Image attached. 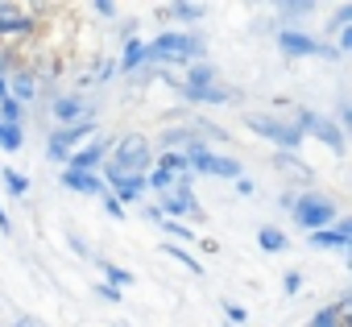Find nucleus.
I'll use <instances>...</instances> for the list:
<instances>
[{
	"label": "nucleus",
	"instance_id": "obj_1",
	"mask_svg": "<svg viewBox=\"0 0 352 327\" xmlns=\"http://www.w3.org/2000/svg\"><path fill=\"white\" fill-rule=\"evenodd\" d=\"M208 54V42L191 30H166L157 38L145 42V67L157 71V67H191Z\"/></svg>",
	"mask_w": 352,
	"mask_h": 327
},
{
	"label": "nucleus",
	"instance_id": "obj_2",
	"mask_svg": "<svg viewBox=\"0 0 352 327\" xmlns=\"http://www.w3.org/2000/svg\"><path fill=\"white\" fill-rule=\"evenodd\" d=\"M149 166H153V141L145 133L112 137V149L104 157V174H145Z\"/></svg>",
	"mask_w": 352,
	"mask_h": 327
},
{
	"label": "nucleus",
	"instance_id": "obj_3",
	"mask_svg": "<svg viewBox=\"0 0 352 327\" xmlns=\"http://www.w3.org/2000/svg\"><path fill=\"white\" fill-rule=\"evenodd\" d=\"M340 216V207H336V199L327 195V191H298L294 195V207H290V220L311 236V232H323V228H331V220Z\"/></svg>",
	"mask_w": 352,
	"mask_h": 327
},
{
	"label": "nucleus",
	"instance_id": "obj_4",
	"mask_svg": "<svg viewBox=\"0 0 352 327\" xmlns=\"http://www.w3.org/2000/svg\"><path fill=\"white\" fill-rule=\"evenodd\" d=\"M294 128L302 133V141H307V137H315V141H319V145H327L336 157H344V153H348V137H344V128H340L331 116L315 112V108H298V112H294Z\"/></svg>",
	"mask_w": 352,
	"mask_h": 327
},
{
	"label": "nucleus",
	"instance_id": "obj_5",
	"mask_svg": "<svg viewBox=\"0 0 352 327\" xmlns=\"http://www.w3.org/2000/svg\"><path fill=\"white\" fill-rule=\"evenodd\" d=\"M245 128H249L253 137H265V141H274L282 153H286V149L294 153V149L302 145V133L294 128V120H290V116H274V112H249V116H245Z\"/></svg>",
	"mask_w": 352,
	"mask_h": 327
},
{
	"label": "nucleus",
	"instance_id": "obj_6",
	"mask_svg": "<svg viewBox=\"0 0 352 327\" xmlns=\"http://www.w3.org/2000/svg\"><path fill=\"white\" fill-rule=\"evenodd\" d=\"M96 133H100V120H79V124H67V128H50L46 157L58 161V166H67V157H71L79 145H87Z\"/></svg>",
	"mask_w": 352,
	"mask_h": 327
},
{
	"label": "nucleus",
	"instance_id": "obj_7",
	"mask_svg": "<svg viewBox=\"0 0 352 327\" xmlns=\"http://www.w3.org/2000/svg\"><path fill=\"white\" fill-rule=\"evenodd\" d=\"M278 50L286 54V58H327V63H340V54L327 46V42H319V38H311L307 30H278Z\"/></svg>",
	"mask_w": 352,
	"mask_h": 327
},
{
	"label": "nucleus",
	"instance_id": "obj_8",
	"mask_svg": "<svg viewBox=\"0 0 352 327\" xmlns=\"http://www.w3.org/2000/svg\"><path fill=\"white\" fill-rule=\"evenodd\" d=\"M187 161H191V174H195V179H199V174H212V179H232V183H236V179L245 174L236 157H228V153H212V145L187 153Z\"/></svg>",
	"mask_w": 352,
	"mask_h": 327
},
{
	"label": "nucleus",
	"instance_id": "obj_9",
	"mask_svg": "<svg viewBox=\"0 0 352 327\" xmlns=\"http://www.w3.org/2000/svg\"><path fill=\"white\" fill-rule=\"evenodd\" d=\"M157 145H162V153H195L208 141H204V133H199L195 120H183V124H166L162 137H157Z\"/></svg>",
	"mask_w": 352,
	"mask_h": 327
},
{
	"label": "nucleus",
	"instance_id": "obj_10",
	"mask_svg": "<svg viewBox=\"0 0 352 327\" xmlns=\"http://www.w3.org/2000/svg\"><path fill=\"white\" fill-rule=\"evenodd\" d=\"M50 116H54V128H67V124H79V120H96L91 104L83 91H67V95H54L50 100Z\"/></svg>",
	"mask_w": 352,
	"mask_h": 327
},
{
	"label": "nucleus",
	"instance_id": "obj_11",
	"mask_svg": "<svg viewBox=\"0 0 352 327\" xmlns=\"http://www.w3.org/2000/svg\"><path fill=\"white\" fill-rule=\"evenodd\" d=\"M108 149H112V137H104V133H96L87 145H79L71 157H67V170H83V174H100V166H104V157H108Z\"/></svg>",
	"mask_w": 352,
	"mask_h": 327
},
{
	"label": "nucleus",
	"instance_id": "obj_12",
	"mask_svg": "<svg viewBox=\"0 0 352 327\" xmlns=\"http://www.w3.org/2000/svg\"><path fill=\"white\" fill-rule=\"evenodd\" d=\"M38 30V17L25 5H13V0H0V38H30Z\"/></svg>",
	"mask_w": 352,
	"mask_h": 327
},
{
	"label": "nucleus",
	"instance_id": "obj_13",
	"mask_svg": "<svg viewBox=\"0 0 352 327\" xmlns=\"http://www.w3.org/2000/svg\"><path fill=\"white\" fill-rule=\"evenodd\" d=\"M100 179H104V191L120 207H129V203H137L145 195V174H100Z\"/></svg>",
	"mask_w": 352,
	"mask_h": 327
},
{
	"label": "nucleus",
	"instance_id": "obj_14",
	"mask_svg": "<svg viewBox=\"0 0 352 327\" xmlns=\"http://www.w3.org/2000/svg\"><path fill=\"white\" fill-rule=\"evenodd\" d=\"M38 95H42V83H38V75H34L30 67H13V75H9V100H17L21 108H30Z\"/></svg>",
	"mask_w": 352,
	"mask_h": 327
},
{
	"label": "nucleus",
	"instance_id": "obj_15",
	"mask_svg": "<svg viewBox=\"0 0 352 327\" xmlns=\"http://www.w3.org/2000/svg\"><path fill=\"white\" fill-rule=\"evenodd\" d=\"M174 91H179L187 104H236L241 100V91H232V87H183V83H174Z\"/></svg>",
	"mask_w": 352,
	"mask_h": 327
},
{
	"label": "nucleus",
	"instance_id": "obj_16",
	"mask_svg": "<svg viewBox=\"0 0 352 327\" xmlns=\"http://www.w3.org/2000/svg\"><path fill=\"white\" fill-rule=\"evenodd\" d=\"M58 183H63L67 191H75V195H104V179H100V174H83V170H67V166H63Z\"/></svg>",
	"mask_w": 352,
	"mask_h": 327
},
{
	"label": "nucleus",
	"instance_id": "obj_17",
	"mask_svg": "<svg viewBox=\"0 0 352 327\" xmlns=\"http://www.w3.org/2000/svg\"><path fill=\"white\" fill-rule=\"evenodd\" d=\"M216 83H220V71H216L208 58L183 67V87H216Z\"/></svg>",
	"mask_w": 352,
	"mask_h": 327
},
{
	"label": "nucleus",
	"instance_id": "obj_18",
	"mask_svg": "<svg viewBox=\"0 0 352 327\" xmlns=\"http://www.w3.org/2000/svg\"><path fill=\"white\" fill-rule=\"evenodd\" d=\"M348 302H352V294H340L331 306H319V311L307 319V327H340V319L348 315Z\"/></svg>",
	"mask_w": 352,
	"mask_h": 327
},
{
	"label": "nucleus",
	"instance_id": "obj_19",
	"mask_svg": "<svg viewBox=\"0 0 352 327\" xmlns=\"http://www.w3.org/2000/svg\"><path fill=\"white\" fill-rule=\"evenodd\" d=\"M141 67H145V42H141V38H129L124 50H120L116 71H120V75H133V71H141Z\"/></svg>",
	"mask_w": 352,
	"mask_h": 327
},
{
	"label": "nucleus",
	"instance_id": "obj_20",
	"mask_svg": "<svg viewBox=\"0 0 352 327\" xmlns=\"http://www.w3.org/2000/svg\"><path fill=\"white\" fill-rule=\"evenodd\" d=\"M162 13H166V17H174V21L195 25V21H204V17H208V5H199V0H179V5H166Z\"/></svg>",
	"mask_w": 352,
	"mask_h": 327
},
{
	"label": "nucleus",
	"instance_id": "obj_21",
	"mask_svg": "<svg viewBox=\"0 0 352 327\" xmlns=\"http://www.w3.org/2000/svg\"><path fill=\"white\" fill-rule=\"evenodd\" d=\"M157 253H166V257H174V261H179V265H187V269H191L195 278H204V261H199L195 253H187L183 245H170V240H166V245H162Z\"/></svg>",
	"mask_w": 352,
	"mask_h": 327
},
{
	"label": "nucleus",
	"instance_id": "obj_22",
	"mask_svg": "<svg viewBox=\"0 0 352 327\" xmlns=\"http://www.w3.org/2000/svg\"><path fill=\"white\" fill-rule=\"evenodd\" d=\"M0 183H5V191H9L13 199H25V195H30V174H21V170H13V166L0 170Z\"/></svg>",
	"mask_w": 352,
	"mask_h": 327
},
{
	"label": "nucleus",
	"instance_id": "obj_23",
	"mask_svg": "<svg viewBox=\"0 0 352 327\" xmlns=\"http://www.w3.org/2000/svg\"><path fill=\"white\" fill-rule=\"evenodd\" d=\"M257 245H261V253H286L290 249V240H286L282 228H261L257 232Z\"/></svg>",
	"mask_w": 352,
	"mask_h": 327
},
{
	"label": "nucleus",
	"instance_id": "obj_24",
	"mask_svg": "<svg viewBox=\"0 0 352 327\" xmlns=\"http://www.w3.org/2000/svg\"><path fill=\"white\" fill-rule=\"evenodd\" d=\"M96 265L104 269V282H108L112 290H124V286H133V273H129V269H120V265H112V261H104V257H96Z\"/></svg>",
	"mask_w": 352,
	"mask_h": 327
},
{
	"label": "nucleus",
	"instance_id": "obj_25",
	"mask_svg": "<svg viewBox=\"0 0 352 327\" xmlns=\"http://www.w3.org/2000/svg\"><path fill=\"white\" fill-rule=\"evenodd\" d=\"M157 166H162L166 174H174V179L191 174V161H187V153H157Z\"/></svg>",
	"mask_w": 352,
	"mask_h": 327
},
{
	"label": "nucleus",
	"instance_id": "obj_26",
	"mask_svg": "<svg viewBox=\"0 0 352 327\" xmlns=\"http://www.w3.org/2000/svg\"><path fill=\"white\" fill-rule=\"evenodd\" d=\"M162 228H166V236H170V245H195V228H187V224H179V220H162Z\"/></svg>",
	"mask_w": 352,
	"mask_h": 327
},
{
	"label": "nucleus",
	"instance_id": "obj_27",
	"mask_svg": "<svg viewBox=\"0 0 352 327\" xmlns=\"http://www.w3.org/2000/svg\"><path fill=\"white\" fill-rule=\"evenodd\" d=\"M311 13H315L311 0H286V5H278V17L282 21H298V17H311Z\"/></svg>",
	"mask_w": 352,
	"mask_h": 327
},
{
	"label": "nucleus",
	"instance_id": "obj_28",
	"mask_svg": "<svg viewBox=\"0 0 352 327\" xmlns=\"http://www.w3.org/2000/svg\"><path fill=\"white\" fill-rule=\"evenodd\" d=\"M149 187H153L157 195H170V187H174V174H166L162 166H149V170H145V191H149Z\"/></svg>",
	"mask_w": 352,
	"mask_h": 327
},
{
	"label": "nucleus",
	"instance_id": "obj_29",
	"mask_svg": "<svg viewBox=\"0 0 352 327\" xmlns=\"http://www.w3.org/2000/svg\"><path fill=\"white\" fill-rule=\"evenodd\" d=\"M311 245H315V249H331V253H344V249H352V245H348V240H340L331 228H323V232H311Z\"/></svg>",
	"mask_w": 352,
	"mask_h": 327
},
{
	"label": "nucleus",
	"instance_id": "obj_30",
	"mask_svg": "<svg viewBox=\"0 0 352 327\" xmlns=\"http://www.w3.org/2000/svg\"><path fill=\"white\" fill-rule=\"evenodd\" d=\"M25 120V108L17 100H0V124H9V128H21Z\"/></svg>",
	"mask_w": 352,
	"mask_h": 327
},
{
	"label": "nucleus",
	"instance_id": "obj_31",
	"mask_svg": "<svg viewBox=\"0 0 352 327\" xmlns=\"http://www.w3.org/2000/svg\"><path fill=\"white\" fill-rule=\"evenodd\" d=\"M327 25H331V30H336V34H344V30H348V25H352V5H340V9H336V17H331V21H327Z\"/></svg>",
	"mask_w": 352,
	"mask_h": 327
},
{
	"label": "nucleus",
	"instance_id": "obj_32",
	"mask_svg": "<svg viewBox=\"0 0 352 327\" xmlns=\"http://www.w3.org/2000/svg\"><path fill=\"white\" fill-rule=\"evenodd\" d=\"M298 290H302V273H298V269H290V273L282 278V294H286V298H294Z\"/></svg>",
	"mask_w": 352,
	"mask_h": 327
},
{
	"label": "nucleus",
	"instance_id": "obj_33",
	"mask_svg": "<svg viewBox=\"0 0 352 327\" xmlns=\"http://www.w3.org/2000/svg\"><path fill=\"white\" fill-rule=\"evenodd\" d=\"M91 290H96V294H100V298H104V302H120V298H124V294H120V290H112V286H108V282H96V286H91Z\"/></svg>",
	"mask_w": 352,
	"mask_h": 327
},
{
	"label": "nucleus",
	"instance_id": "obj_34",
	"mask_svg": "<svg viewBox=\"0 0 352 327\" xmlns=\"http://www.w3.org/2000/svg\"><path fill=\"white\" fill-rule=\"evenodd\" d=\"M224 315H228L236 327H241V323H249V311H245V306H236V302H224Z\"/></svg>",
	"mask_w": 352,
	"mask_h": 327
},
{
	"label": "nucleus",
	"instance_id": "obj_35",
	"mask_svg": "<svg viewBox=\"0 0 352 327\" xmlns=\"http://www.w3.org/2000/svg\"><path fill=\"white\" fill-rule=\"evenodd\" d=\"M100 199H104V212H108V216H112V220H124V207H120V203H116V199H112V195H108V191H104V195H100Z\"/></svg>",
	"mask_w": 352,
	"mask_h": 327
},
{
	"label": "nucleus",
	"instance_id": "obj_36",
	"mask_svg": "<svg viewBox=\"0 0 352 327\" xmlns=\"http://www.w3.org/2000/svg\"><path fill=\"white\" fill-rule=\"evenodd\" d=\"M236 195H245V199H249V195H257V187H253V179H249V174H241V179H236Z\"/></svg>",
	"mask_w": 352,
	"mask_h": 327
},
{
	"label": "nucleus",
	"instance_id": "obj_37",
	"mask_svg": "<svg viewBox=\"0 0 352 327\" xmlns=\"http://www.w3.org/2000/svg\"><path fill=\"white\" fill-rule=\"evenodd\" d=\"M67 240H71V249H75V253H79V257H87V261H96V253H91V249H87V245H83V240H79V236H75V232H71V236H67Z\"/></svg>",
	"mask_w": 352,
	"mask_h": 327
},
{
	"label": "nucleus",
	"instance_id": "obj_38",
	"mask_svg": "<svg viewBox=\"0 0 352 327\" xmlns=\"http://www.w3.org/2000/svg\"><path fill=\"white\" fill-rule=\"evenodd\" d=\"M13 75V58H9V50H0V79H9Z\"/></svg>",
	"mask_w": 352,
	"mask_h": 327
},
{
	"label": "nucleus",
	"instance_id": "obj_39",
	"mask_svg": "<svg viewBox=\"0 0 352 327\" xmlns=\"http://www.w3.org/2000/svg\"><path fill=\"white\" fill-rule=\"evenodd\" d=\"M100 17H116V5H108V0H96V5H91Z\"/></svg>",
	"mask_w": 352,
	"mask_h": 327
},
{
	"label": "nucleus",
	"instance_id": "obj_40",
	"mask_svg": "<svg viewBox=\"0 0 352 327\" xmlns=\"http://www.w3.org/2000/svg\"><path fill=\"white\" fill-rule=\"evenodd\" d=\"M0 232H5V236H13V220H9V212H5V203H0Z\"/></svg>",
	"mask_w": 352,
	"mask_h": 327
},
{
	"label": "nucleus",
	"instance_id": "obj_41",
	"mask_svg": "<svg viewBox=\"0 0 352 327\" xmlns=\"http://www.w3.org/2000/svg\"><path fill=\"white\" fill-rule=\"evenodd\" d=\"M13 327H38V323H34V319H30V315H21V319H17V323H13Z\"/></svg>",
	"mask_w": 352,
	"mask_h": 327
},
{
	"label": "nucleus",
	"instance_id": "obj_42",
	"mask_svg": "<svg viewBox=\"0 0 352 327\" xmlns=\"http://www.w3.org/2000/svg\"><path fill=\"white\" fill-rule=\"evenodd\" d=\"M0 100H9V79H0Z\"/></svg>",
	"mask_w": 352,
	"mask_h": 327
}]
</instances>
